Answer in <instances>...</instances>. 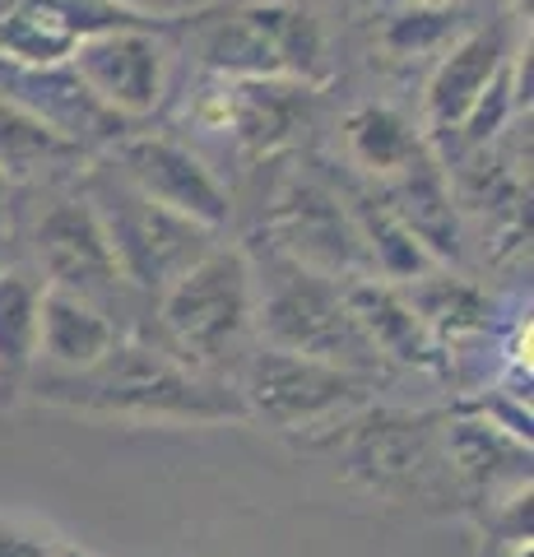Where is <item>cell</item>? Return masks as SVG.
<instances>
[{
	"mask_svg": "<svg viewBox=\"0 0 534 557\" xmlns=\"http://www.w3.org/2000/svg\"><path fill=\"white\" fill-rule=\"evenodd\" d=\"M33 391L47 405L79 409V413H112V418H163V423H223L247 418L243 395L196 376L186 362L159 354L149 344L116 339L112 354L94 362L89 372L57 376L42 372Z\"/></svg>",
	"mask_w": 534,
	"mask_h": 557,
	"instance_id": "6da1fadb",
	"label": "cell"
},
{
	"mask_svg": "<svg viewBox=\"0 0 534 557\" xmlns=\"http://www.w3.org/2000/svg\"><path fill=\"white\" fill-rule=\"evenodd\" d=\"M196 51L228 79H293L307 84L321 70V28L307 10L284 0L233 5L219 20L191 14Z\"/></svg>",
	"mask_w": 534,
	"mask_h": 557,
	"instance_id": "7a4b0ae2",
	"label": "cell"
},
{
	"mask_svg": "<svg viewBox=\"0 0 534 557\" xmlns=\"http://www.w3.org/2000/svg\"><path fill=\"white\" fill-rule=\"evenodd\" d=\"M94 214L102 223V233L112 242L116 270L131 288L145 293H163L167 284L196 265V260L214 247V233L200 228V223L172 214V209L153 205L149 196H140L135 186H126L112 168L94 172L89 196Z\"/></svg>",
	"mask_w": 534,
	"mask_h": 557,
	"instance_id": "3957f363",
	"label": "cell"
},
{
	"mask_svg": "<svg viewBox=\"0 0 534 557\" xmlns=\"http://www.w3.org/2000/svg\"><path fill=\"white\" fill-rule=\"evenodd\" d=\"M159 317L182 358L191 362L228 358L256 321V270L247 251L210 247L177 284L163 288Z\"/></svg>",
	"mask_w": 534,
	"mask_h": 557,
	"instance_id": "277c9868",
	"label": "cell"
},
{
	"mask_svg": "<svg viewBox=\"0 0 534 557\" xmlns=\"http://www.w3.org/2000/svg\"><path fill=\"white\" fill-rule=\"evenodd\" d=\"M256 321H261L265 348L321 358V362L353 368V372L376 362L368 339L358 335L349 307H344V284L293 265L288 256L265 278V293L256 298Z\"/></svg>",
	"mask_w": 534,
	"mask_h": 557,
	"instance_id": "5b68a950",
	"label": "cell"
},
{
	"mask_svg": "<svg viewBox=\"0 0 534 557\" xmlns=\"http://www.w3.org/2000/svg\"><path fill=\"white\" fill-rule=\"evenodd\" d=\"M108 28L182 33V14H149L126 0H0V61L5 65H65L75 47Z\"/></svg>",
	"mask_w": 534,
	"mask_h": 557,
	"instance_id": "8992f818",
	"label": "cell"
},
{
	"mask_svg": "<svg viewBox=\"0 0 534 557\" xmlns=\"http://www.w3.org/2000/svg\"><path fill=\"white\" fill-rule=\"evenodd\" d=\"M243 409L265 418L270 428H316L335 413H353L368 395V376L335 368L321 358L261 348L243 376Z\"/></svg>",
	"mask_w": 534,
	"mask_h": 557,
	"instance_id": "52a82bcc",
	"label": "cell"
},
{
	"mask_svg": "<svg viewBox=\"0 0 534 557\" xmlns=\"http://www.w3.org/2000/svg\"><path fill=\"white\" fill-rule=\"evenodd\" d=\"M167 38L163 28H108L75 47L65 61L75 79L89 89L102 108L122 121H140L163 102L167 89Z\"/></svg>",
	"mask_w": 534,
	"mask_h": 557,
	"instance_id": "ba28073f",
	"label": "cell"
},
{
	"mask_svg": "<svg viewBox=\"0 0 534 557\" xmlns=\"http://www.w3.org/2000/svg\"><path fill=\"white\" fill-rule=\"evenodd\" d=\"M112 172L126 186H135L153 205L172 209V214L200 223V228H223L233 219L228 190L219 186V177L186 145L167 135H145L131 131L126 139L112 145Z\"/></svg>",
	"mask_w": 534,
	"mask_h": 557,
	"instance_id": "9c48e42d",
	"label": "cell"
},
{
	"mask_svg": "<svg viewBox=\"0 0 534 557\" xmlns=\"http://www.w3.org/2000/svg\"><path fill=\"white\" fill-rule=\"evenodd\" d=\"M33 256H38V265L47 274V288L75 293V298L94 302V307L116 298L126 284L122 270H116L112 242L102 233L94 205L84 196L51 200L42 209L38 228H33Z\"/></svg>",
	"mask_w": 534,
	"mask_h": 557,
	"instance_id": "30bf717a",
	"label": "cell"
},
{
	"mask_svg": "<svg viewBox=\"0 0 534 557\" xmlns=\"http://www.w3.org/2000/svg\"><path fill=\"white\" fill-rule=\"evenodd\" d=\"M274 247H280L293 265L325 274V278H372L363 237L353 228V214L339 205L335 190L316 182H298L274 209Z\"/></svg>",
	"mask_w": 534,
	"mask_h": 557,
	"instance_id": "8fae6325",
	"label": "cell"
},
{
	"mask_svg": "<svg viewBox=\"0 0 534 557\" xmlns=\"http://www.w3.org/2000/svg\"><path fill=\"white\" fill-rule=\"evenodd\" d=\"M0 98L20 102L28 116H38L61 139H71L75 149L89 145H116L135 126L108 112L102 102L75 79L71 65H5L0 61Z\"/></svg>",
	"mask_w": 534,
	"mask_h": 557,
	"instance_id": "7c38bea8",
	"label": "cell"
},
{
	"mask_svg": "<svg viewBox=\"0 0 534 557\" xmlns=\"http://www.w3.org/2000/svg\"><path fill=\"white\" fill-rule=\"evenodd\" d=\"M349 428V469L372 487H423L446 460L433 437V418L382 409Z\"/></svg>",
	"mask_w": 534,
	"mask_h": 557,
	"instance_id": "4fadbf2b",
	"label": "cell"
},
{
	"mask_svg": "<svg viewBox=\"0 0 534 557\" xmlns=\"http://www.w3.org/2000/svg\"><path fill=\"white\" fill-rule=\"evenodd\" d=\"M344 307L368 339L376 358H395L409 368H437V339L423 330V321L409 311L405 293L382 278H349L344 284Z\"/></svg>",
	"mask_w": 534,
	"mask_h": 557,
	"instance_id": "5bb4252c",
	"label": "cell"
},
{
	"mask_svg": "<svg viewBox=\"0 0 534 557\" xmlns=\"http://www.w3.org/2000/svg\"><path fill=\"white\" fill-rule=\"evenodd\" d=\"M116 335L112 317L94 302L75 298L61 288H42V307H38V358H47V372L57 376H75L89 372L94 362L112 354Z\"/></svg>",
	"mask_w": 534,
	"mask_h": 557,
	"instance_id": "9a60e30c",
	"label": "cell"
},
{
	"mask_svg": "<svg viewBox=\"0 0 534 557\" xmlns=\"http://www.w3.org/2000/svg\"><path fill=\"white\" fill-rule=\"evenodd\" d=\"M307 84L293 79H237V89L219 94V126H228L251 149L284 145L307 121Z\"/></svg>",
	"mask_w": 534,
	"mask_h": 557,
	"instance_id": "2e32d148",
	"label": "cell"
},
{
	"mask_svg": "<svg viewBox=\"0 0 534 557\" xmlns=\"http://www.w3.org/2000/svg\"><path fill=\"white\" fill-rule=\"evenodd\" d=\"M502 65H507V51L497 33H470L464 42H456L451 57L437 65L433 84H427V121L437 131H460Z\"/></svg>",
	"mask_w": 534,
	"mask_h": 557,
	"instance_id": "e0dca14e",
	"label": "cell"
},
{
	"mask_svg": "<svg viewBox=\"0 0 534 557\" xmlns=\"http://www.w3.org/2000/svg\"><path fill=\"white\" fill-rule=\"evenodd\" d=\"M395 219L405 223V228L423 242L433 260L456 256V209H451V190L442 182V168L433 159L413 163L409 172L386 182V200H382Z\"/></svg>",
	"mask_w": 534,
	"mask_h": 557,
	"instance_id": "ac0fdd59",
	"label": "cell"
},
{
	"mask_svg": "<svg viewBox=\"0 0 534 557\" xmlns=\"http://www.w3.org/2000/svg\"><path fill=\"white\" fill-rule=\"evenodd\" d=\"M446 465L470 483H530V446L507 437L502 428H493L488 418H460L446 428Z\"/></svg>",
	"mask_w": 534,
	"mask_h": 557,
	"instance_id": "d6986e66",
	"label": "cell"
},
{
	"mask_svg": "<svg viewBox=\"0 0 534 557\" xmlns=\"http://www.w3.org/2000/svg\"><path fill=\"white\" fill-rule=\"evenodd\" d=\"M344 145H349V159L372 172V177H400L413 163L427 159L423 135L409 126L400 112L390 108H358L349 121H344Z\"/></svg>",
	"mask_w": 534,
	"mask_h": 557,
	"instance_id": "ffe728a7",
	"label": "cell"
},
{
	"mask_svg": "<svg viewBox=\"0 0 534 557\" xmlns=\"http://www.w3.org/2000/svg\"><path fill=\"white\" fill-rule=\"evenodd\" d=\"M42 278L28 270H0V386H24L38 368V307Z\"/></svg>",
	"mask_w": 534,
	"mask_h": 557,
	"instance_id": "44dd1931",
	"label": "cell"
},
{
	"mask_svg": "<svg viewBox=\"0 0 534 557\" xmlns=\"http://www.w3.org/2000/svg\"><path fill=\"white\" fill-rule=\"evenodd\" d=\"M353 228H358V237H363L372 278L382 274V284H413V278L437 270L433 251H427L382 200H358L353 205Z\"/></svg>",
	"mask_w": 534,
	"mask_h": 557,
	"instance_id": "7402d4cb",
	"label": "cell"
},
{
	"mask_svg": "<svg viewBox=\"0 0 534 557\" xmlns=\"http://www.w3.org/2000/svg\"><path fill=\"white\" fill-rule=\"evenodd\" d=\"M409 311L423 321V330L433 339H460L488 325V293H479L474 284L451 274H423L413 284L400 288Z\"/></svg>",
	"mask_w": 534,
	"mask_h": 557,
	"instance_id": "603a6c76",
	"label": "cell"
},
{
	"mask_svg": "<svg viewBox=\"0 0 534 557\" xmlns=\"http://www.w3.org/2000/svg\"><path fill=\"white\" fill-rule=\"evenodd\" d=\"M84 149H75L71 139H61L51 126H42L38 116H28L20 102L0 98V177H33L47 168L79 163Z\"/></svg>",
	"mask_w": 534,
	"mask_h": 557,
	"instance_id": "cb8c5ba5",
	"label": "cell"
},
{
	"mask_svg": "<svg viewBox=\"0 0 534 557\" xmlns=\"http://www.w3.org/2000/svg\"><path fill=\"white\" fill-rule=\"evenodd\" d=\"M516 108V94H511V70L502 65L497 70V79L484 89V98L474 102V112L464 116V126H460V135H464V145H488V139L502 131V121H507V112Z\"/></svg>",
	"mask_w": 534,
	"mask_h": 557,
	"instance_id": "d4e9b609",
	"label": "cell"
},
{
	"mask_svg": "<svg viewBox=\"0 0 534 557\" xmlns=\"http://www.w3.org/2000/svg\"><path fill=\"white\" fill-rule=\"evenodd\" d=\"M0 557H51V544L38 534H28L20 525H5L0 520Z\"/></svg>",
	"mask_w": 534,
	"mask_h": 557,
	"instance_id": "484cf974",
	"label": "cell"
},
{
	"mask_svg": "<svg viewBox=\"0 0 534 557\" xmlns=\"http://www.w3.org/2000/svg\"><path fill=\"white\" fill-rule=\"evenodd\" d=\"M51 557H89V553H79V548H51Z\"/></svg>",
	"mask_w": 534,
	"mask_h": 557,
	"instance_id": "4316f807",
	"label": "cell"
},
{
	"mask_svg": "<svg viewBox=\"0 0 534 557\" xmlns=\"http://www.w3.org/2000/svg\"><path fill=\"white\" fill-rule=\"evenodd\" d=\"M507 557H534V544H521V548H511Z\"/></svg>",
	"mask_w": 534,
	"mask_h": 557,
	"instance_id": "83f0119b",
	"label": "cell"
},
{
	"mask_svg": "<svg viewBox=\"0 0 534 557\" xmlns=\"http://www.w3.org/2000/svg\"><path fill=\"white\" fill-rule=\"evenodd\" d=\"M5 190H10V182L0 177V214H5Z\"/></svg>",
	"mask_w": 534,
	"mask_h": 557,
	"instance_id": "f1b7e54d",
	"label": "cell"
},
{
	"mask_svg": "<svg viewBox=\"0 0 534 557\" xmlns=\"http://www.w3.org/2000/svg\"><path fill=\"white\" fill-rule=\"evenodd\" d=\"M419 5H423V10H442V5H446V0H419Z\"/></svg>",
	"mask_w": 534,
	"mask_h": 557,
	"instance_id": "f546056e",
	"label": "cell"
}]
</instances>
